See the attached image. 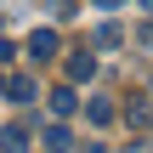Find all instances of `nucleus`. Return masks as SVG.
Returning a JSON list of instances; mask_svg holds the SVG:
<instances>
[{"label":"nucleus","mask_w":153,"mask_h":153,"mask_svg":"<svg viewBox=\"0 0 153 153\" xmlns=\"http://www.w3.org/2000/svg\"><path fill=\"white\" fill-rule=\"evenodd\" d=\"M57 51H62L57 28H34V34H28V57H34V62H45V57H57Z\"/></svg>","instance_id":"1"},{"label":"nucleus","mask_w":153,"mask_h":153,"mask_svg":"<svg viewBox=\"0 0 153 153\" xmlns=\"http://www.w3.org/2000/svg\"><path fill=\"white\" fill-rule=\"evenodd\" d=\"M40 148L45 153H68L74 148V131H68V125H45V131H40Z\"/></svg>","instance_id":"2"},{"label":"nucleus","mask_w":153,"mask_h":153,"mask_svg":"<svg viewBox=\"0 0 153 153\" xmlns=\"http://www.w3.org/2000/svg\"><path fill=\"white\" fill-rule=\"evenodd\" d=\"M45 108H51V114H57V119H68V114H74V108H79V97H74V85H57V91H51V97H45Z\"/></svg>","instance_id":"3"},{"label":"nucleus","mask_w":153,"mask_h":153,"mask_svg":"<svg viewBox=\"0 0 153 153\" xmlns=\"http://www.w3.org/2000/svg\"><path fill=\"white\" fill-rule=\"evenodd\" d=\"M91 74H97V57H91V51H74V57H68V85H79V79H91Z\"/></svg>","instance_id":"4"},{"label":"nucleus","mask_w":153,"mask_h":153,"mask_svg":"<svg viewBox=\"0 0 153 153\" xmlns=\"http://www.w3.org/2000/svg\"><path fill=\"white\" fill-rule=\"evenodd\" d=\"M6 97H11V102H34V97H40V79L17 74V79H6Z\"/></svg>","instance_id":"5"},{"label":"nucleus","mask_w":153,"mask_h":153,"mask_svg":"<svg viewBox=\"0 0 153 153\" xmlns=\"http://www.w3.org/2000/svg\"><path fill=\"white\" fill-rule=\"evenodd\" d=\"M85 119H91V125H114V119H119V108H114L108 97H91V102H85Z\"/></svg>","instance_id":"6"},{"label":"nucleus","mask_w":153,"mask_h":153,"mask_svg":"<svg viewBox=\"0 0 153 153\" xmlns=\"http://www.w3.org/2000/svg\"><path fill=\"white\" fill-rule=\"evenodd\" d=\"M125 125L148 136V131H153V102H131V108H125Z\"/></svg>","instance_id":"7"},{"label":"nucleus","mask_w":153,"mask_h":153,"mask_svg":"<svg viewBox=\"0 0 153 153\" xmlns=\"http://www.w3.org/2000/svg\"><path fill=\"white\" fill-rule=\"evenodd\" d=\"M28 148V125H6L0 131V153H23Z\"/></svg>","instance_id":"8"},{"label":"nucleus","mask_w":153,"mask_h":153,"mask_svg":"<svg viewBox=\"0 0 153 153\" xmlns=\"http://www.w3.org/2000/svg\"><path fill=\"white\" fill-rule=\"evenodd\" d=\"M97 45H108V51L125 45V28H119V23H102V28H97Z\"/></svg>","instance_id":"9"},{"label":"nucleus","mask_w":153,"mask_h":153,"mask_svg":"<svg viewBox=\"0 0 153 153\" xmlns=\"http://www.w3.org/2000/svg\"><path fill=\"white\" fill-rule=\"evenodd\" d=\"M51 17H57V23H68V17H74V0H51Z\"/></svg>","instance_id":"10"},{"label":"nucleus","mask_w":153,"mask_h":153,"mask_svg":"<svg viewBox=\"0 0 153 153\" xmlns=\"http://www.w3.org/2000/svg\"><path fill=\"white\" fill-rule=\"evenodd\" d=\"M11 57H17V45H11V40L0 34V62H11Z\"/></svg>","instance_id":"11"},{"label":"nucleus","mask_w":153,"mask_h":153,"mask_svg":"<svg viewBox=\"0 0 153 153\" xmlns=\"http://www.w3.org/2000/svg\"><path fill=\"white\" fill-rule=\"evenodd\" d=\"M91 6H102V11H114V6H125V0H91Z\"/></svg>","instance_id":"12"},{"label":"nucleus","mask_w":153,"mask_h":153,"mask_svg":"<svg viewBox=\"0 0 153 153\" xmlns=\"http://www.w3.org/2000/svg\"><path fill=\"white\" fill-rule=\"evenodd\" d=\"M131 153H153V142H148V136H142V142H136V148H131Z\"/></svg>","instance_id":"13"},{"label":"nucleus","mask_w":153,"mask_h":153,"mask_svg":"<svg viewBox=\"0 0 153 153\" xmlns=\"http://www.w3.org/2000/svg\"><path fill=\"white\" fill-rule=\"evenodd\" d=\"M85 153H102V142H91V148H85Z\"/></svg>","instance_id":"14"},{"label":"nucleus","mask_w":153,"mask_h":153,"mask_svg":"<svg viewBox=\"0 0 153 153\" xmlns=\"http://www.w3.org/2000/svg\"><path fill=\"white\" fill-rule=\"evenodd\" d=\"M142 11H153V0H142Z\"/></svg>","instance_id":"15"},{"label":"nucleus","mask_w":153,"mask_h":153,"mask_svg":"<svg viewBox=\"0 0 153 153\" xmlns=\"http://www.w3.org/2000/svg\"><path fill=\"white\" fill-rule=\"evenodd\" d=\"M0 91H6V74H0Z\"/></svg>","instance_id":"16"}]
</instances>
